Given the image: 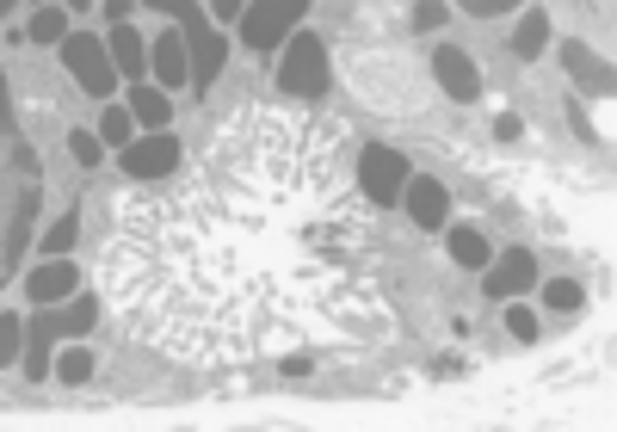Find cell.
<instances>
[{
  "mask_svg": "<svg viewBox=\"0 0 617 432\" xmlns=\"http://www.w3.org/2000/svg\"><path fill=\"white\" fill-rule=\"evenodd\" d=\"M31 210H38V155L13 124V100L0 81V278L19 266L31 235Z\"/></svg>",
  "mask_w": 617,
  "mask_h": 432,
  "instance_id": "6da1fadb",
  "label": "cell"
},
{
  "mask_svg": "<svg viewBox=\"0 0 617 432\" xmlns=\"http://www.w3.org/2000/svg\"><path fill=\"white\" fill-rule=\"evenodd\" d=\"M93 316H100V297H74L69 309H50V302H43L38 316H31L25 377H50V346H56L62 333H86V328H93Z\"/></svg>",
  "mask_w": 617,
  "mask_h": 432,
  "instance_id": "7a4b0ae2",
  "label": "cell"
},
{
  "mask_svg": "<svg viewBox=\"0 0 617 432\" xmlns=\"http://www.w3.org/2000/svg\"><path fill=\"white\" fill-rule=\"evenodd\" d=\"M278 86H285V100H321V93H328V43H321L316 31H297V38H290Z\"/></svg>",
  "mask_w": 617,
  "mask_h": 432,
  "instance_id": "3957f363",
  "label": "cell"
},
{
  "mask_svg": "<svg viewBox=\"0 0 617 432\" xmlns=\"http://www.w3.org/2000/svg\"><path fill=\"white\" fill-rule=\"evenodd\" d=\"M62 62H69V74L81 81L86 100H112V86H117V62L112 50H105L93 31H69L62 38Z\"/></svg>",
  "mask_w": 617,
  "mask_h": 432,
  "instance_id": "277c9868",
  "label": "cell"
},
{
  "mask_svg": "<svg viewBox=\"0 0 617 432\" xmlns=\"http://www.w3.org/2000/svg\"><path fill=\"white\" fill-rule=\"evenodd\" d=\"M408 179H414V173H408V155L402 148H383V143H371L359 155V192L371 204H395L408 192Z\"/></svg>",
  "mask_w": 617,
  "mask_h": 432,
  "instance_id": "5b68a950",
  "label": "cell"
},
{
  "mask_svg": "<svg viewBox=\"0 0 617 432\" xmlns=\"http://www.w3.org/2000/svg\"><path fill=\"white\" fill-rule=\"evenodd\" d=\"M302 7H309V0H254V7L241 13V38H247V50H278V43L297 31Z\"/></svg>",
  "mask_w": 617,
  "mask_h": 432,
  "instance_id": "8992f818",
  "label": "cell"
},
{
  "mask_svg": "<svg viewBox=\"0 0 617 432\" xmlns=\"http://www.w3.org/2000/svg\"><path fill=\"white\" fill-rule=\"evenodd\" d=\"M179 167V143H173L167 130H155V136H143V143L124 148V173L130 179H161V173Z\"/></svg>",
  "mask_w": 617,
  "mask_h": 432,
  "instance_id": "52a82bcc",
  "label": "cell"
},
{
  "mask_svg": "<svg viewBox=\"0 0 617 432\" xmlns=\"http://www.w3.org/2000/svg\"><path fill=\"white\" fill-rule=\"evenodd\" d=\"M432 69H439V86H445L451 100H482V74H475V62L463 56V50H439V56H432Z\"/></svg>",
  "mask_w": 617,
  "mask_h": 432,
  "instance_id": "ba28073f",
  "label": "cell"
},
{
  "mask_svg": "<svg viewBox=\"0 0 617 432\" xmlns=\"http://www.w3.org/2000/svg\"><path fill=\"white\" fill-rule=\"evenodd\" d=\"M186 50H198V56H186V81L204 93L223 74V62H229V43L216 38V31H198V38H186Z\"/></svg>",
  "mask_w": 617,
  "mask_h": 432,
  "instance_id": "9c48e42d",
  "label": "cell"
},
{
  "mask_svg": "<svg viewBox=\"0 0 617 432\" xmlns=\"http://www.w3.org/2000/svg\"><path fill=\"white\" fill-rule=\"evenodd\" d=\"M408 216H414L420 229H445V216H451V198L439 179H408Z\"/></svg>",
  "mask_w": 617,
  "mask_h": 432,
  "instance_id": "30bf717a",
  "label": "cell"
},
{
  "mask_svg": "<svg viewBox=\"0 0 617 432\" xmlns=\"http://www.w3.org/2000/svg\"><path fill=\"white\" fill-rule=\"evenodd\" d=\"M532 285H537V259L525 254V247H513L489 272V297H518V290H532Z\"/></svg>",
  "mask_w": 617,
  "mask_h": 432,
  "instance_id": "8fae6325",
  "label": "cell"
},
{
  "mask_svg": "<svg viewBox=\"0 0 617 432\" xmlns=\"http://www.w3.org/2000/svg\"><path fill=\"white\" fill-rule=\"evenodd\" d=\"M74 285H81V272H74L69 259H43L38 272H31V297L38 302H62V297H74Z\"/></svg>",
  "mask_w": 617,
  "mask_h": 432,
  "instance_id": "7c38bea8",
  "label": "cell"
},
{
  "mask_svg": "<svg viewBox=\"0 0 617 432\" xmlns=\"http://www.w3.org/2000/svg\"><path fill=\"white\" fill-rule=\"evenodd\" d=\"M148 56H155L161 86H186V31H161V38L148 43Z\"/></svg>",
  "mask_w": 617,
  "mask_h": 432,
  "instance_id": "4fadbf2b",
  "label": "cell"
},
{
  "mask_svg": "<svg viewBox=\"0 0 617 432\" xmlns=\"http://www.w3.org/2000/svg\"><path fill=\"white\" fill-rule=\"evenodd\" d=\"M105 50H112L117 74H143V62H148V43L136 38V31H130V25H112V38H105Z\"/></svg>",
  "mask_w": 617,
  "mask_h": 432,
  "instance_id": "5bb4252c",
  "label": "cell"
},
{
  "mask_svg": "<svg viewBox=\"0 0 617 432\" xmlns=\"http://www.w3.org/2000/svg\"><path fill=\"white\" fill-rule=\"evenodd\" d=\"M130 117H136V124H148V130H167L173 100L161 93V86H136V93H130Z\"/></svg>",
  "mask_w": 617,
  "mask_h": 432,
  "instance_id": "9a60e30c",
  "label": "cell"
},
{
  "mask_svg": "<svg viewBox=\"0 0 617 432\" xmlns=\"http://www.w3.org/2000/svg\"><path fill=\"white\" fill-rule=\"evenodd\" d=\"M544 43H549V19H544V7H537V13H525V19H518L513 50H518V56H544Z\"/></svg>",
  "mask_w": 617,
  "mask_h": 432,
  "instance_id": "2e32d148",
  "label": "cell"
},
{
  "mask_svg": "<svg viewBox=\"0 0 617 432\" xmlns=\"http://www.w3.org/2000/svg\"><path fill=\"white\" fill-rule=\"evenodd\" d=\"M451 259L457 266H489V241L475 229H451Z\"/></svg>",
  "mask_w": 617,
  "mask_h": 432,
  "instance_id": "e0dca14e",
  "label": "cell"
},
{
  "mask_svg": "<svg viewBox=\"0 0 617 432\" xmlns=\"http://www.w3.org/2000/svg\"><path fill=\"white\" fill-rule=\"evenodd\" d=\"M31 38H38V43H62V38H69V13H62V7H43V13L31 19Z\"/></svg>",
  "mask_w": 617,
  "mask_h": 432,
  "instance_id": "ac0fdd59",
  "label": "cell"
},
{
  "mask_svg": "<svg viewBox=\"0 0 617 432\" xmlns=\"http://www.w3.org/2000/svg\"><path fill=\"white\" fill-rule=\"evenodd\" d=\"M74 235H81V210H69V216L56 223V229L43 235V254H50V259H62V254L74 247Z\"/></svg>",
  "mask_w": 617,
  "mask_h": 432,
  "instance_id": "d6986e66",
  "label": "cell"
},
{
  "mask_svg": "<svg viewBox=\"0 0 617 432\" xmlns=\"http://www.w3.org/2000/svg\"><path fill=\"white\" fill-rule=\"evenodd\" d=\"M56 377H62V383H86V377H93V352H86V346L62 352V359H56Z\"/></svg>",
  "mask_w": 617,
  "mask_h": 432,
  "instance_id": "ffe728a7",
  "label": "cell"
},
{
  "mask_svg": "<svg viewBox=\"0 0 617 432\" xmlns=\"http://www.w3.org/2000/svg\"><path fill=\"white\" fill-rule=\"evenodd\" d=\"M130 130H136V117H130L124 105H112V112L100 117V136H105V143H130Z\"/></svg>",
  "mask_w": 617,
  "mask_h": 432,
  "instance_id": "44dd1931",
  "label": "cell"
},
{
  "mask_svg": "<svg viewBox=\"0 0 617 432\" xmlns=\"http://www.w3.org/2000/svg\"><path fill=\"white\" fill-rule=\"evenodd\" d=\"M19 340H25V321H19V316H0V364L19 359Z\"/></svg>",
  "mask_w": 617,
  "mask_h": 432,
  "instance_id": "7402d4cb",
  "label": "cell"
},
{
  "mask_svg": "<svg viewBox=\"0 0 617 432\" xmlns=\"http://www.w3.org/2000/svg\"><path fill=\"white\" fill-rule=\"evenodd\" d=\"M69 148H74V161H81V167H100V136H93V130H74Z\"/></svg>",
  "mask_w": 617,
  "mask_h": 432,
  "instance_id": "603a6c76",
  "label": "cell"
},
{
  "mask_svg": "<svg viewBox=\"0 0 617 432\" xmlns=\"http://www.w3.org/2000/svg\"><path fill=\"white\" fill-rule=\"evenodd\" d=\"M506 328H513V340H537V316L525 309V302H513V309H506Z\"/></svg>",
  "mask_w": 617,
  "mask_h": 432,
  "instance_id": "cb8c5ba5",
  "label": "cell"
},
{
  "mask_svg": "<svg viewBox=\"0 0 617 432\" xmlns=\"http://www.w3.org/2000/svg\"><path fill=\"white\" fill-rule=\"evenodd\" d=\"M544 297H549V309H580V285H575V278H556Z\"/></svg>",
  "mask_w": 617,
  "mask_h": 432,
  "instance_id": "d4e9b609",
  "label": "cell"
},
{
  "mask_svg": "<svg viewBox=\"0 0 617 432\" xmlns=\"http://www.w3.org/2000/svg\"><path fill=\"white\" fill-rule=\"evenodd\" d=\"M445 25V0H420L414 7V31H439Z\"/></svg>",
  "mask_w": 617,
  "mask_h": 432,
  "instance_id": "484cf974",
  "label": "cell"
},
{
  "mask_svg": "<svg viewBox=\"0 0 617 432\" xmlns=\"http://www.w3.org/2000/svg\"><path fill=\"white\" fill-rule=\"evenodd\" d=\"M562 56H568V69H575L580 81H605V74L593 69V56H587V50H580V43H568V50H562Z\"/></svg>",
  "mask_w": 617,
  "mask_h": 432,
  "instance_id": "4316f807",
  "label": "cell"
},
{
  "mask_svg": "<svg viewBox=\"0 0 617 432\" xmlns=\"http://www.w3.org/2000/svg\"><path fill=\"white\" fill-rule=\"evenodd\" d=\"M210 13H216V19H241L247 0H210Z\"/></svg>",
  "mask_w": 617,
  "mask_h": 432,
  "instance_id": "83f0119b",
  "label": "cell"
},
{
  "mask_svg": "<svg viewBox=\"0 0 617 432\" xmlns=\"http://www.w3.org/2000/svg\"><path fill=\"white\" fill-rule=\"evenodd\" d=\"M136 7V0H105V13H112V25H124V13Z\"/></svg>",
  "mask_w": 617,
  "mask_h": 432,
  "instance_id": "f1b7e54d",
  "label": "cell"
},
{
  "mask_svg": "<svg viewBox=\"0 0 617 432\" xmlns=\"http://www.w3.org/2000/svg\"><path fill=\"white\" fill-rule=\"evenodd\" d=\"M463 7H470V13H501L506 0H463Z\"/></svg>",
  "mask_w": 617,
  "mask_h": 432,
  "instance_id": "f546056e",
  "label": "cell"
},
{
  "mask_svg": "<svg viewBox=\"0 0 617 432\" xmlns=\"http://www.w3.org/2000/svg\"><path fill=\"white\" fill-rule=\"evenodd\" d=\"M69 7H93V0H69Z\"/></svg>",
  "mask_w": 617,
  "mask_h": 432,
  "instance_id": "4dcf8cb0",
  "label": "cell"
},
{
  "mask_svg": "<svg viewBox=\"0 0 617 432\" xmlns=\"http://www.w3.org/2000/svg\"><path fill=\"white\" fill-rule=\"evenodd\" d=\"M7 7H13V0H0V13H7Z\"/></svg>",
  "mask_w": 617,
  "mask_h": 432,
  "instance_id": "1f68e13d",
  "label": "cell"
}]
</instances>
